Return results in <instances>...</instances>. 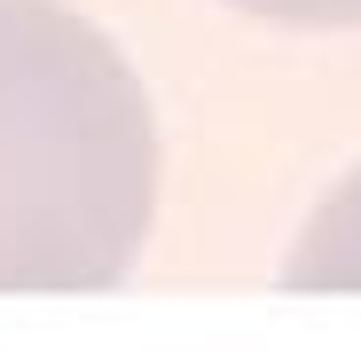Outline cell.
Returning a JSON list of instances; mask_svg holds the SVG:
<instances>
[{"label": "cell", "instance_id": "1", "mask_svg": "<svg viewBox=\"0 0 361 353\" xmlns=\"http://www.w3.org/2000/svg\"><path fill=\"white\" fill-rule=\"evenodd\" d=\"M157 220V118L63 0H0V299L118 290Z\"/></svg>", "mask_w": 361, "mask_h": 353}, {"label": "cell", "instance_id": "2", "mask_svg": "<svg viewBox=\"0 0 361 353\" xmlns=\"http://www.w3.org/2000/svg\"><path fill=\"white\" fill-rule=\"evenodd\" d=\"M283 283L290 290H361V165L298 228V244L283 259Z\"/></svg>", "mask_w": 361, "mask_h": 353}, {"label": "cell", "instance_id": "3", "mask_svg": "<svg viewBox=\"0 0 361 353\" xmlns=\"http://www.w3.org/2000/svg\"><path fill=\"white\" fill-rule=\"evenodd\" d=\"M244 16H267V24H307V32H345L361 24V0H235Z\"/></svg>", "mask_w": 361, "mask_h": 353}]
</instances>
